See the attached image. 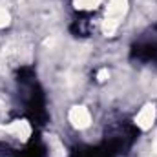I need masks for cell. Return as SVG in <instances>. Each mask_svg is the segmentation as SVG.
I'll use <instances>...</instances> for the list:
<instances>
[{"mask_svg": "<svg viewBox=\"0 0 157 157\" xmlns=\"http://www.w3.org/2000/svg\"><path fill=\"white\" fill-rule=\"evenodd\" d=\"M128 9V0H110L108 7H106V15H104V22H102V31L104 35H113L121 26L124 15Z\"/></svg>", "mask_w": 157, "mask_h": 157, "instance_id": "cell-1", "label": "cell"}, {"mask_svg": "<svg viewBox=\"0 0 157 157\" xmlns=\"http://www.w3.org/2000/svg\"><path fill=\"white\" fill-rule=\"evenodd\" d=\"M68 117H70V122H71L75 128H78V130L88 128L90 122H91V115H90V112H88L84 106H73V108L70 110Z\"/></svg>", "mask_w": 157, "mask_h": 157, "instance_id": "cell-2", "label": "cell"}, {"mask_svg": "<svg viewBox=\"0 0 157 157\" xmlns=\"http://www.w3.org/2000/svg\"><path fill=\"white\" fill-rule=\"evenodd\" d=\"M157 117V110L154 104H146L139 113H137V117H135V122H137V126L141 128V130H150L152 128V124H154V121Z\"/></svg>", "mask_w": 157, "mask_h": 157, "instance_id": "cell-3", "label": "cell"}, {"mask_svg": "<svg viewBox=\"0 0 157 157\" xmlns=\"http://www.w3.org/2000/svg\"><path fill=\"white\" fill-rule=\"evenodd\" d=\"M101 0H75V6L78 9H93L99 6Z\"/></svg>", "mask_w": 157, "mask_h": 157, "instance_id": "cell-4", "label": "cell"}, {"mask_svg": "<svg viewBox=\"0 0 157 157\" xmlns=\"http://www.w3.org/2000/svg\"><path fill=\"white\" fill-rule=\"evenodd\" d=\"M9 24V13L4 6H0V28H6Z\"/></svg>", "mask_w": 157, "mask_h": 157, "instance_id": "cell-5", "label": "cell"}, {"mask_svg": "<svg viewBox=\"0 0 157 157\" xmlns=\"http://www.w3.org/2000/svg\"><path fill=\"white\" fill-rule=\"evenodd\" d=\"M51 146H53V150H55V154H57V155H59V157H64L66 150H64V146H62V144H60L55 137L51 139Z\"/></svg>", "mask_w": 157, "mask_h": 157, "instance_id": "cell-6", "label": "cell"}]
</instances>
